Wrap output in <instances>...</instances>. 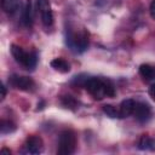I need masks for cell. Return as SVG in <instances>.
Listing matches in <instances>:
<instances>
[{
	"label": "cell",
	"mask_w": 155,
	"mask_h": 155,
	"mask_svg": "<svg viewBox=\"0 0 155 155\" xmlns=\"http://www.w3.org/2000/svg\"><path fill=\"white\" fill-rule=\"evenodd\" d=\"M1 153H5V154H8V155H10V154H11V150H8V149H6V148H2V149H1Z\"/></svg>",
	"instance_id": "obj_23"
},
{
	"label": "cell",
	"mask_w": 155,
	"mask_h": 155,
	"mask_svg": "<svg viewBox=\"0 0 155 155\" xmlns=\"http://www.w3.org/2000/svg\"><path fill=\"white\" fill-rule=\"evenodd\" d=\"M16 130V125L12 122V121H8V120H1V125H0V131L2 134H7V133H11Z\"/></svg>",
	"instance_id": "obj_15"
},
{
	"label": "cell",
	"mask_w": 155,
	"mask_h": 155,
	"mask_svg": "<svg viewBox=\"0 0 155 155\" xmlns=\"http://www.w3.org/2000/svg\"><path fill=\"white\" fill-rule=\"evenodd\" d=\"M0 88H1V101H2V99L6 97V88H5V85H1Z\"/></svg>",
	"instance_id": "obj_22"
},
{
	"label": "cell",
	"mask_w": 155,
	"mask_h": 155,
	"mask_svg": "<svg viewBox=\"0 0 155 155\" xmlns=\"http://www.w3.org/2000/svg\"><path fill=\"white\" fill-rule=\"evenodd\" d=\"M38 10L41 15V21L45 27H50L53 23V13L48 0H36Z\"/></svg>",
	"instance_id": "obj_5"
},
{
	"label": "cell",
	"mask_w": 155,
	"mask_h": 155,
	"mask_svg": "<svg viewBox=\"0 0 155 155\" xmlns=\"http://www.w3.org/2000/svg\"><path fill=\"white\" fill-rule=\"evenodd\" d=\"M8 82H10L11 86H13L15 88L21 90V91H30L35 86V84H34L31 78H29V76H21V75H16V74L10 76Z\"/></svg>",
	"instance_id": "obj_4"
},
{
	"label": "cell",
	"mask_w": 155,
	"mask_h": 155,
	"mask_svg": "<svg viewBox=\"0 0 155 155\" xmlns=\"http://www.w3.org/2000/svg\"><path fill=\"white\" fill-rule=\"evenodd\" d=\"M36 63H38V54L36 52H28V56H27V59L23 64V67L28 70H33L35 67H36Z\"/></svg>",
	"instance_id": "obj_14"
},
{
	"label": "cell",
	"mask_w": 155,
	"mask_h": 155,
	"mask_svg": "<svg viewBox=\"0 0 155 155\" xmlns=\"http://www.w3.org/2000/svg\"><path fill=\"white\" fill-rule=\"evenodd\" d=\"M65 44L70 47V50L81 53L88 47V33L86 30H81L79 34H76L69 30L65 36Z\"/></svg>",
	"instance_id": "obj_1"
},
{
	"label": "cell",
	"mask_w": 155,
	"mask_h": 155,
	"mask_svg": "<svg viewBox=\"0 0 155 155\" xmlns=\"http://www.w3.org/2000/svg\"><path fill=\"white\" fill-rule=\"evenodd\" d=\"M151 143H153V139L148 136H142L139 138V142H138V148L140 150H147V149H151Z\"/></svg>",
	"instance_id": "obj_18"
},
{
	"label": "cell",
	"mask_w": 155,
	"mask_h": 155,
	"mask_svg": "<svg viewBox=\"0 0 155 155\" xmlns=\"http://www.w3.org/2000/svg\"><path fill=\"white\" fill-rule=\"evenodd\" d=\"M62 104H63V107H65L68 109H71V110H75L76 107H78L76 99L74 97H71V96H64V97H62Z\"/></svg>",
	"instance_id": "obj_16"
},
{
	"label": "cell",
	"mask_w": 155,
	"mask_h": 155,
	"mask_svg": "<svg viewBox=\"0 0 155 155\" xmlns=\"http://www.w3.org/2000/svg\"><path fill=\"white\" fill-rule=\"evenodd\" d=\"M151 150H155V139H153V143H151Z\"/></svg>",
	"instance_id": "obj_24"
},
{
	"label": "cell",
	"mask_w": 155,
	"mask_h": 155,
	"mask_svg": "<svg viewBox=\"0 0 155 155\" xmlns=\"http://www.w3.org/2000/svg\"><path fill=\"white\" fill-rule=\"evenodd\" d=\"M11 53L13 56V58L16 59V62H18L19 64H24L25 59H27V56H28V52H25L21 46H17V45H11Z\"/></svg>",
	"instance_id": "obj_10"
},
{
	"label": "cell",
	"mask_w": 155,
	"mask_h": 155,
	"mask_svg": "<svg viewBox=\"0 0 155 155\" xmlns=\"http://www.w3.org/2000/svg\"><path fill=\"white\" fill-rule=\"evenodd\" d=\"M134 107H136V102L133 99H125L121 102L120 104V117H127L130 115L133 114V110H134Z\"/></svg>",
	"instance_id": "obj_8"
},
{
	"label": "cell",
	"mask_w": 155,
	"mask_h": 155,
	"mask_svg": "<svg viewBox=\"0 0 155 155\" xmlns=\"http://www.w3.org/2000/svg\"><path fill=\"white\" fill-rule=\"evenodd\" d=\"M149 94H150V97L155 101V84H153V85L150 86V88H149Z\"/></svg>",
	"instance_id": "obj_21"
},
{
	"label": "cell",
	"mask_w": 155,
	"mask_h": 155,
	"mask_svg": "<svg viewBox=\"0 0 155 155\" xmlns=\"http://www.w3.org/2000/svg\"><path fill=\"white\" fill-rule=\"evenodd\" d=\"M51 67L59 73H68L70 70L69 63L63 58H54L51 61Z\"/></svg>",
	"instance_id": "obj_11"
},
{
	"label": "cell",
	"mask_w": 155,
	"mask_h": 155,
	"mask_svg": "<svg viewBox=\"0 0 155 155\" xmlns=\"http://www.w3.org/2000/svg\"><path fill=\"white\" fill-rule=\"evenodd\" d=\"M44 149L42 139L39 136H30L24 143V150L29 154H40Z\"/></svg>",
	"instance_id": "obj_6"
},
{
	"label": "cell",
	"mask_w": 155,
	"mask_h": 155,
	"mask_svg": "<svg viewBox=\"0 0 155 155\" xmlns=\"http://www.w3.org/2000/svg\"><path fill=\"white\" fill-rule=\"evenodd\" d=\"M84 87L93 96L94 99H103L105 97L104 80H102L99 78H88L86 80Z\"/></svg>",
	"instance_id": "obj_3"
},
{
	"label": "cell",
	"mask_w": 155,
	"mask_h": 155,
	"mask_svg": "<svg viewBox=\"0 0 155 155\" xmlns=\"http://www.w3.org/2000/svg\"><path fill=\"white\" fill-rule=\"evenodd\" d=\"M139 74L147 81L153 80V79H155V68L149 64H142L139 67Z\"/></svg>",
	"instance_id": "obj_13"
},
{
	"label": "cell",
	"mask_w": 155,
	"mask_h": 155,
	"mask_svg": "<svg viewBox=\"0 0 155 155\" xmlns=\"http://www.w3.org/2000/svg\"><path fill=\"white\" fill-rule=\"evenodd\" d=\"M76 148V136L73 131L65 130L59 134L57 154L59 155H70L75 151Z\"/></svg>",
	"instance_id": "obj_2"
},
{
	"label": "cell",
	"mask_w": 155,
	"mask_h": 155,
	"mask_svg": "<svg viewBox=\"0 0 155 155\" xmlns=\"http://www.w3.org/2000/svg\"><path fill=\"white\" fill-rule=\"evenodd\" d=\"M22 6V0H1V8L6 13H15Z\"/></svg>",
	"instance_id": "obj_9"
},
{
	"label": "cell",
	"mask_w": 155,
	"mask_h": 155,
	"mask_svg": "<svg viewBox=\"0 0 155 155\" xmlns=\"http://www.w3.org/2000/svg\"><path fill=\"white\" fill-rule=\"evenodd\" d=\"M103 111H104L109 117H113V119L120 117V111H119L114 105H111V104H105V105H103Z\"/></svg>",
	"instance_id": "obj_17"
},
{
	"label": "cell",
	"mask_w": 155,
	"mask_h": 155,
	"mask_svg": "<svg viewBox=\"0 0 155 155\" xmlns=\"http://www.w3.org/2000/svg\"><path fill=\"white\" fill-rule=\"evenodd\" d=\"M150 16H151V18L153 19H155V0H153L151 1V4H150Z\"/></svg>",
	"instance_id": "obj_20"
},
{
	"label": "cell",
	"mask_w": 155,
	"mask_h": 155,
	"mask_svg": "<svg viewBox=\"0 0 155 155\" xmlns=\"http://www.w3.org/2000/svg\"><path fill=\"white\" fill-rule=\"evenodd\" d=\"M104 91H105V97L115 96V87L110 80H104Z\"/></svg>",
	"instance_id": "obj_19"
},
{
	"label": "cell",
	"mask_w": 155,
	"mask_h": 155,
	"mask_svg": "<svg viewBox=\"0 0 155 155\" xmlns=\"http://www.w3.org/2000/svg\"><path fill=\"white\" fill-rule=\"evenodd\" d=\"M22 21L25 27H31L33 24V12H31V1L28 0L25 4V7L22 13Z\"/></svg>",
	"instance_id": "obj_12"
},
{
	"label": "cell",
	"mask_w": 155,
	"mask_h": 155,
	"mask_svg": "<svg viewBox=\"0 0 155 155\" xmlns=\"http://www.w3.org/2000/svg\"><path fill=\"white\" fill-rule=\"evenodd\" d=\"M150 114H151V110H150L149 104L143 103V102L136 103V107H134V110H133V115L139 122L147 121L150 117Z\"/></svg>",
	"instance_id": "obj_7"
}]
</instances>
